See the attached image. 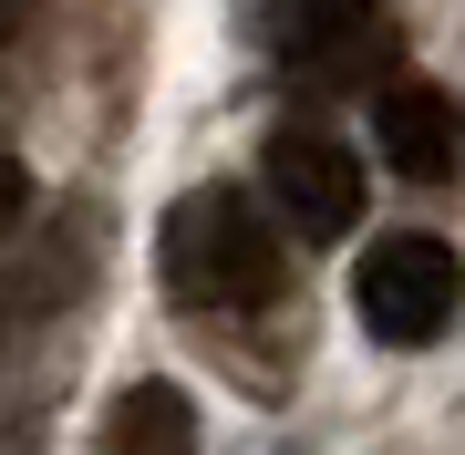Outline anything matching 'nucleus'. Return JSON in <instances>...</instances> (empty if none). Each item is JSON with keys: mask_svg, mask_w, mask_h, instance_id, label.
Returning a JSON list of instances; mask_svg holds the SVG:
<instances>
[{"mask_svg": "<svg viewBox=\"0 0 465 455\" xmlns=\"http://www.w3.org/2000/svg\"><path fill=\"white\" fill-rule=\"evenodd\" d=\"M155 270L186 311H259L280 301V228L259 218L238 186H197V197L166 207V238H155Z\"/></svg>", "mask_w": 465, "mask_h": 455, "instance_id": "obj_1", "label": "nucleus"}, {"mask_svg": "<svg viewBox=\"0 0 465 455\" xmlns=\"http://www.w3.org/2000/svg\"><path fill=\"white\" fill-rule=\"evenodd\" d=\"M351 311H362V331L382 352H424V341H445L455 311H465V259L445 238H424V228L372 238L362 270H351Z\"/></svg>", "mask_w": 465, "mask_h": 455, "instance_id": "obj_2", "label": "nucleus"}, {"mask_svg": "<svg viewBox=\"0 0 465 455\" xmlns=\"http://www.w3.org/2000/svg\"><path fill=\"white\" fill-rule=\"evenodd\" d=\"M259 176H269V207H280L300 238H351L362 228V155H351L331 124H269Z\"/></svg>", "mask_w": 465, "mask_h": 455, "instance_id": "obj_3", "label": "nucleus"}, {"mask_svg": "<svg viewBox=\"0 0 465 455\" xmlns=\"http://www.w3.org/2000/svg\"><path fill=\"white\" fill-rule=\"evenodd\" d=\"M372 145H382L393 176L445 186V176L465 166V104H455L445 84H382V94H372Z\"/></svg>", "mask_w": 465, "mask_h": 455, "instance_id": "obj_4", "label": "nucleus"}, {"mask_svg": "<svg viewBox=\"0 0 465 455\" xmlns=\"http://www.w3.org/2000/svg\"><path fill=\"white\" fill-rule=\"evenodd\" d=\"M104 455H197V404L176 383H124L104 404Z\"/></svg>", "mask_w": 465, "mask_h": 455, "instance_id": "obj_5", "label": "nucleus"}, {"mask_svg": "<svg viewBox=\"0 0 465 455\" xmlns=\"http://www.w3.org/2000/svg\"><path fill=\"white\" fill-rule=\"evenodd\" d=\"M362 11L372 0H269L259 32H269V52H290V63H331V52L362 32Z\"/></svg>", "mask_w": 465, "mask_h": 455, "instance_id": "obj_6", "label": "nucleus"}, {"mask_svg": "<svg viewBox=\"0 0 465 455\" xmlns=\"http://www.w3.org/2000/svg\"><path fill=\"white\" fill-rule=\"evenodd\" d=\"M21 218H32V166H21L11 145H0V238H11Z\"/></svg>", "mask_w": 465, "mask_h": 455, "instance_id": "obj_7", "label": "nucleus"}, {"mask_svg": "<svg viewBox=\"0 0 465 455\" xmlns=\"http://www.w3.org/2000/svg\"><path fill=\"white\" fill-rule=\"evenodd\" d=\"M21 21H32V0H0V52L21 42Z\"/></svg>", "mask_w": 465, "mask_h": 455, "instance_id": "obj_8", "label": "nucleus"}]
</instances>
